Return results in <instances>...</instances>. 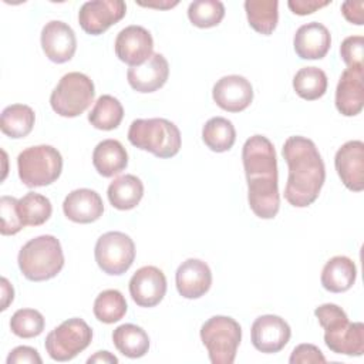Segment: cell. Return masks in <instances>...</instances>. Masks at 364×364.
Listing matches in <instances>:
<instances>
[{
  "label": "cell",
  "mask_w": 364,
  "mask_h": 364,
  "mask_svg": "<svg viewBox=\"0 0 364 364\" xmlns=\"http://www.w3.org/2000/svg\"><path fill=\"white\" fill-rule=\"evenodd\" d=\"M242 161L250 209L262 219H273L280 206L277 158L273 144L263 135L250 136L242 148Z\"/></svg>",
  "instance_id": "6da1fadb"
},
{
  "label": "cell",
  "mask_w": 364,
  "mask_h": 364,
  "mask_svg": "<svg viewBox=\"0 0 364 364\" xmlns=\"http://www.w3.org/2000/svg\"><path fill=\"white\" fill-rule=\"evenodd\" d=\"M289 166L284 199L296 208L311 205L323 188L326 168L316 144L300 135L289 136L282 148Z\"/></svg>",
  "instance_id": "7a4b0ae2"
},
{
  "label": "cell",
  "mask_w": 364,
  "mask_h": 364,
  "mask_svg": "<svg viewBox=\"0 0 364 364\" xmlns=\"http://www.w3.org/2000/svg\"><path fill=\"white\" fill-rule=\"evenodd\" d=\"M320 326L324 328V343L336 354L360 357L364 353V324L350 323L346 311L333 303H326L314 310Z\"/></svg>",
  "instance_id": "3957f363"
},
{
  "label": "cell",
  "mask_w": 364,
  "mask_h": 364,
  "mask_svg": "<svg viewBox=\"0 0 364 364\" xmlns=\"http://www.w3.org/2000/svg\"><path fill=\"white\" fill-rule=\"evenodd\" d=\"M21 274L31 282H44L55 277L64 266L60 240L53 235L30 239L18 252Z\"/></svg>",
  "instance_id": "277c9868"
},
{
  "label": "cell",
  "mask_w": 364,
  "mask_h": 364,
  "mask_svg": "<svg viewBox=\"0 0 364 364\" xmlns=\"http://www.w3.org/2000/svg\"><path fill=\"white\" fill-rule=\"evenodd\" d=\"M128 141L158 158H172L181 149L179 128L165 118L135 119L128 129Z\"/></svg>",
  "instance_id": "5b68a950"
},
{
  "label": "cell",
  "mask_w": 364,
  "mask_h": 364,
  "mask_svg": "<svg viewBox=\"0 0 364 364\" xmlns=\"http://www.w3.org/2000/svg\"><path fill=\"white\" fill-rule=\"evenodd\" d=\"M20 181L28 188L51 185L63 171V156L51 145H36L21 151L17 156Z\"/></svg>",
  "instance_id": "8992f818"
},
{
  "label": "cell",
  "mask_w": 364,
  "mask_h": 364,
  "mask_svg": "<svg viewBox=\"0 0 364 364\" xmlns=\"http://www.w3.org/2000/svg\"><path fill=\"white\" fill-rule=\"evenodd\" d=\"M200 340L213 364H232L242 340L240 324L228 316H213L200 327Z\"/></svg>",
  "instance_id": "52a82bcc"
},
{
  "label": "cell",
  "mask_w": 364,
  "mask_h": 364,
  "mask_svg": "<svg viewBox=\"0 0 364 364\" xmlns=\"http://www.w3.org/2000/svg\"><path fill=\"white\" fill-rule=\"evenodd\" d=\"M95 95L92 80L78 71L61 77L50 95L53 111L65 118L81 115L92 102Z\"/></svg>",
  "instance_id": "ba28073f"
},
{
  "label": "cell",
  "mask_w": 364,
  "mask_h": 364,
  "mask_svg": "<svg viewBox=\"0 0 364 364\" xmlns=\"http://www.w3.org/2000/svg\"><path fill=\"white\" fill-rule=\"evenodd\" d=\"M91 327L82 318L73 317L47 334L44 347L53 360L70 361L84 351L91 344Z\"/></svg>",
  "instance_id": "9c48e42d"
},
{
  "label": "cell",
  "mask_w": 364,
  "mask_h": 364,
  "mask_svg": "<svg viewBox=\"0 0 364 364\" xmlns=\"http://www.w3.org/2000/svg\"><path fill=\"white\" fill-rule=\"evenodd\" d=\"M98 267L111 276L124 274L134 263V240L122 232H107L98 237L94 249Z\"/></svg>",
  "instance_id": "30bf717a"
},
{
  "label": "cell",
  "mask_w": 364,
  "mask_h": 364,
  "mask_svg": "<svg viewBox=\"0 0 364 364\" xmlns=\"http://www.w3.org/2000/svg\"><path fill=\"white\" fill-rule=\"evenodd\" d=\"M125 13L127 6L122 0H91L80 7L78 23L87 34L100 36L122 20Z\"/></svg>",
  "instance_id": "8fae6325"
},
{
  "label": "cell",
  "mask_w": 364,
  "mask_h": 364,
  "mask_svg": "<svg viewBox=\"0 0 364 364\" xmlns=\"http://www.w3.org/2000/svg\"><path fill=\"white\" fill-rule=\"evenodd\" d=\"M253 347L266 354L279 353L289 343L291 330L284 318L274 314L257 317L250 328Z\"/></svg>",
  "instance_id": "7c38bea8"
},
{
  "label": "cell",
  "mask_w": 364,
  "mask_h": 364,
  "mask_svg": "<svg viewBox=\"0 0 364 364\" xmlns=\"http://www.w3.org/2000/svg\"><path fill=\"white\" fill-rule=\"evenodd\" d=\"M117 57L131 65L144 64L154 53V40L151 33L141 26H128L122 28L115 38Z\"/></svg>",
  "instance_id": "4fadbf2b"
},
{
  "label": "cell",
  "mask_w": 364,
  "mask_h": 364,
  "mask_svg": "<svg viewBox=\"0 0 364 364\" xmlns=\"http://www.w3.org/2000/svg\"><path fill=\"white\" fill-rule=\"evenodd\" d=\"M334 166L347 189L361 192L364 189V142L354 139L341 145L336 152Z\"/></svg>",
  "instance_id": "5bb4252c"
},
{
  "label": "cell",
  "mask_w": 364,
  "mask_h": 364,
  "mask_svg": "<svg viewBox=\"0 0 364 364\" xmlns=\"http://www.w3.org/2000/svg\"><path fill=\"white\" fill-rule=\"evenodd\" d=\"M166 293V277L155 266L138 269L129 280V294L139 307H154Z\"/></svg>",
  "instance_id": "9a60e30c"
},
{
  "label": "cell",
  "mask_w": 364,
  "mask_h": 364,
  "mask_svg": "<svg viewBox=\"0 0 364 364\" xmlns=\"http://www.w3.org/2000/svg\"><path fill=\"white\" fill-rule=\"evenodd\" d=\"M41 47L50 61L57 64L67 63L77 50L75 33L67 23L51 20L41 30Z\"/></svg>",
  "instance_id": "2e32d148"
},
{
  "label": "cell",
  "mask_w": 364,
  "mask_h": 364,
  "mask_svg": "<svg viewBox=\"0 0 364 364\" xmlns=\"http://www.w3.org/2000/svg\"><path fill=\"white\" fill-rule=\"evenodd\" d=\"M213 101L228 112L246 109L253 100V87L242 75H225L216 81L212 90Z\"/></svg>",
  "instance_id": "e0dca14e"
},
{
  "label": "cell",
  "mask_w": 364,
  "mask_h": 364,
  "mask_svg": "<svg viewBox=\"0 0 364 364\" xmlns=\"http://www.w3.org/2000/svg\"><path fill=\"white\" fill-rule=\"evenodd\" d=\"M364 67H347L336 88V108L344 117H354L364 105Z\"/></svg>",
  "instance_id": "ac0fdd59"
},
{
  "label": "cell",
  "mask_w": 364,
  "mask_h": 364,
  "mask_svg": "<svg viewBox=\"0 0 364 364\" xmlns=\"http://www.w3.org/2000/svg\"><path fill=\"white\" fill-rule=\"evenodd\" d=\"M169 75V64L166 58L154 53L144 64L129 67L127 71V80L136 92H154L164 87Z\"/></svg>",
  "instance_id": "d6986e66"
},
{
  "label": "cell",
  "mask_w": 364,
  "mask_h": 364,
  "mask_svg": "<svg viewBox=\"0 0 364 364\" xmlns=\"http://www.w3.org/2000/svg\"><path fill=\"white\" fill-rule=\"evenodd\" d=\"M176 289L185 299H199L212 284V272L200 259H186L182 262L175 274Z\"/></svg>",
  "instance_id": "ffe728a7"
},
{
  "label": "cell",
  "mask_w": 364,
  "mask_h": 364,
  "mask_svg": "<svg viewBox=\"0 0 364 364\" xmlns=\"http://www.w3.org/2000/svg\"><path fill=\"white\" fill-rule=\"evenodd\" d=\"M293 46L300 58L320 60L330 50L331 36L324 24L311 21L297 28L293 38Z\"/></svg>",
  "instance_id": "44dd1931"
},
{
  "label": "cell",
  "mask_w": 364,
  "mask_h": 364,
  "mask_svg": "<svg viewBox=\"0 0 364 364\" xmlns=\"http://www.w3.org/2000/svg\"><path fill=\"white\" fill-rule=\"evenodd\" d=\"M63 210L67 219L75 223H91L102 216L104 203L95 191L81 188L65 196Z\"/></svg>",
  "instance_id": "7402d4cb"
},
{
  "label": "cell",
  "mask_w": 364,
  "mask_h": 364,
  "mask_svg": "<svg viewBox=\"0 0 364 364\" xmlns=\"http://www.w3.org/2000/svg\"><path fill=\"white\" fill-rule=\"evenodd\" d=\"M92 165L101 176L111 178L127 168L128 154L119 141L104 139L94 148Z\"/></svg>",
  "instance_id": "603a6c76"
},
{
  "label": "cell",
  "mask_w": 364,
  "mask_h": 364,
  "mask_svg": "<svg viewBox=\"0 0 364 364\" xmlns=\"http://www.w3.org/2000/svg\"><path fill=\"white\" fill-rule=\"evenodd\" d=\"M357 277V267L347 256L331 257L321 270V286L331 293H343L351 289Z\"/></svg>",
  "instance_id": "cb8c5ba5"
},
{
  "label": "cell",
  "mask_w": 364,
  "mask_h": 364,
  "mask_svg": "<svg viewBox=\"0 0 364 364\" xmlns=\"http://www.w3.org/2000/svg\"><path fill=\"white\" fill-rule=\"evenodd\" d=\"M107 196L115 209H134L144 196V183L135 175L118 176L109 183Z\"/></svg>",
  "instance_id": "d4e9b609"
},
{
  "label": "cell",
  "mask_w": 364,
  "mask_h": 364,
  "mask_svg": "<svg viewBox=\"0 0 364 364\" xmlns=\"http://www.w3.org/2000/svg\"><path fill=\"white\" fill-rule=\"evenodd\" d=\"M115 348L128 358H139L149 350V337L146 331L136 324H121L112 333Z\"/></svg>",
  "instance_id": "484cf974"
},
{
  "label": "cell",
  "mask_w": 364,
  "mask_h": 364,
  "mask_svg": "<svg viewBox=\"0 0 364 364\" xmlns=\"http://www.w3.org/2000/svg\"><path fill=\"white\" fill-rule=\"evenodd\" d=\"M34 111L24 104H13L3 109L0 129L4 135L18 139L27 136L34 127Z\"/></svg>",
  "instance_id": "4316f807"
},
{
  "label": "cell",
  "mask_w": 364,
  "mask_h": 364,
  "mask_svg": "<svg viewBox=\"0 0 364 364\" xmlns=\"http://www.w3.org/2000/svg\"><path fill=\"white\" fill-rule=\"evenodd\" d=\"M245 11L250 27L263 34L270 36L279 20V3L276 0H246Z\"/></svg>",
  "instance_id": "83f0119b"
},
{
  "label": "cell",
  "mask_w": 364,
  "mask_h": 364,
  "mask_svg": "<svg viewBox=\"0 0 364 364\" xmlns=\"http://www.w3.org/2000/svg\"><path fill=\"white\" fill-rule=\"evenodd\" d=\"M202 139L210 151L226 152L236 141V129L229 119L223 117H213L203 125Z\"/></svg>",
  "instance_id": "f1b7e54d"
},
{
  "label": "cell",
  "mask_w": 364,
  "mask_h": 364,
  "mask_svg": "<svg viewBox=\"0 0 364 364\" xmlns=\"http://www.w3.org/2000/svg\"><path fill=\"white\" fill-rule=\"evenodd\" d=\"M124 118V108L121 102L112 97V95H101L92 109L88 114V121L90 124L102 131H111L115 129Z\"/></svg>",
  "instance_id": "f546056e"
},
{
  "label": "cell",
  "mask_w": 364,
  "mask_h": 364,
  "mask_svg": "<svg viewBox=\"0 0 364 364\" xmlns=\"http://www.w3.org/2000/svg\"><path fill=\"white\" fill-rule=\"evenodd\" d=\"M293 88L303 100H318L327 91V75L318 67H303L293 77Z\"/></svg>",
  "instance_id": "4dcf8cb0"
},
{
  "label": "cell",
  "mask_w": 364,
  "mask_h": 364,
  "mask_svg": "<svg viewBox=\"0 0 364 364\" xmlns=\"http://www.w3.org/2000/svg\"><path fill=\"white\" fill-rule=\"evenodd\" d=\"M17 210L24 226H40L50 219L53 206L44 195L28 192L18 199Z\"/></svg>",
  "instance_id": "1f68e13d"
},
{
  "label": "cell",
  "mask_w": 364,
  "mask_h": 364,
  "mask_svg": "<svg viewBox=\"0 0 364 364\" xmlns=\"http://www.w3.org/2000/svg\"><path fill=\"white\" fill-rule=\"evenodd\" d=\"M127 301L121 291L108 289L101 291L94 301V316L105 324L119 321L127 313Z\"/></svg>",
  "instance_id": "d6a6232c"
},
{
  "label": "cell",
  "mask_w": 364,
  "mask_h": 364,
  "mask_svg": "<svg viewBox=\"0 0 364 364\" xmlns=\"http://www.w3.org/2000/svg\"><path fill=\"white\" fill-rule=\"evenodd\" d=\"M191 23L199 28L218 26L225 17V6L219 0H195L188 7Z\"/></svg>",
  "instance_id": "836d02e7"
},
{
  "label": "cell",
  "mask_w": 364,
  "mask_h": 364,
  "mask_svg": "<svg viewBox=\"0 0 364 364\" xmlns=\"http://www.w3.org/2000/svg\"><path fill=\"white\" fill-rule=\"evenodd\" d=\"M44 317L34 309H18L10 318V328L13 334L21 338H33L43 333Z\"/></svg>",
  "instance_id": "e575fe53"
},
{
  "label": "cell",
  "mask_w": 364,
  "mask_h": 364,
  "mask_svg": "<svg viewBox=\"0 0 364 364\" xmlns=\"http://www.w3.org/2000/svg\"><path fill=\"white\" fill-rule=\"evenodd\" d=\"M17 202H18V199H16L13 196H1V199H0V216H1L0 232L4 236L16 235L17 232H20L24 228V225L21 223V219L18 216Z\"/></svg>",
  "instance_id": "d590c367"
},
{
  "label": "cell",
  "mask_w": 364,
  "mask_h": 364,
  "mask_svg": "<svg viewBox=\"0 0 364 364\" xmlns=\"http://www.w3.org/2000/svg\"><path fill=\"white\" fill-rule=\"evenodd\" d=\"M340 55L347 67H364V38L350 36L340 46Z\"/></svg>",
  "instance_id": "8d00e7d4"
},
{
  "label": "cell",
  "mask_w": 364,
  "mask_h": 364,
  "mask_svg": "<svg viewBox=\"0 0 364 364\" xmlns=\"http://www.w3.org/2000/svg\"><path fill=\"white\" fill-rule=\"evenodd\" d=\"M290 364H311V363H326V357L314 344H299L291 351L289 358Z\"/></svg>",
  "instance_id": "74e56055"
},
{
  "label": "cell",
  "mask_w": 364,
  "mask_h": 364,
  "mask_svg": "<svg viewBox=\"0 0 364 364\" xmlns=\"http://www.w3.org/2000/svg\"><path fill=\"white\" fill-rule=\"evenodd\" d=\"M41 364L43 360L38 354V351L28 346H18L13 348L7 357V364Z\"/></svg>",
  "instance_id": "f35d334b"
},
{
  "label": "cell",
  "mask_w": 364,
  "mask_h": 364,
  "mask_svg": "<svg viewBox=\"0 0 364 364\" xmlns=\"http://www.w3.org/2000/svg\"><path fill=\"white\" fill-rule=\"evenodd\" d=\"M330 3L331 1H328V0H324V1H321V0H289L287 6L294 14L307 16L321 7L328 6Z\"/></svg>",
  "instance_id": "ab89813d"
},
{
  "label": "cell",
  "mask_w": 364,
  "mask_h": 364,
  "mask_svg": "<svg viewBox=\"0 0 364 364\" xmlns=\"http://www.w3.org/2000/svg\"><path fill=\"white\" fill-rule=\"evenodd\" d=\"M363 10H364V1H351V0H348V1H344L341 4L343 16L351 24L361 26L364 23Z\"/></svg>",
  "instance_id": "60d3db41"
},
{
  "label": "cell",
  "mask_w": 364,
  "mask_h": 364,
  "mask_svg": "<svg viewBox=\"0 0 364 364\" xmlns=\"http://www.w3.org/2000/svg\"><path fill=\"white\" fill-rule=\"evenodd\" d=\"M14 299V290L13 286L9 283V280L6 277H1V310H6L9 307V304L13 301Z\"/></svg>",
  "instance_id": "b9f144b4"
},
{
  "label": "cell",
  "mask_w": 364,
  "mask_h": 364,
  "mask_svg": "<svg viewBox=\"0 0 364 364\" xmlns=\"http://www.w3.org/2000/svg\"><path fill=\"white\" fill-rule=\"evenodd\" d=\"M88 364L91 363H102V364H117L118 358L115 355H112L109 351H97L94 355H91L87 360Z\"/></svg>",
  "instance_id": "7bdbcfd3"
},
{
  "label": "cell",
  "mask_w": 364,
  "mask_h": 364,
  "mask_svg": "<svg viewBox=\"0 0 364 364\" xmlns=\"http://www.w3.org/2000/svg\"><path fill=\"white\" fill-rule=\"evenodd\" d=\"M139 6H144V7H155V9H169V7H173L178 4V1H165V3H138Z\"/></svg>",
  "instance_id": "ee69618b"
}]
</instances>
